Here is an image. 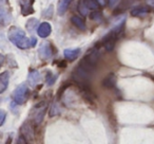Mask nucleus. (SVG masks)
<instances>
[{
  "mask_svg": "<svg viewBox=\"0 0 154 144\" xmlns=\"http://www.w3.org/2000/svg\"><path fill=\"white\" fill-rule=\"evenodd\" d=\"M52 32V27L49 22H42L41 24H39L38 29H37V33L41 38H45L48 37Z\"/></svg>",
  "mask_w": 154,
  "mask_h": 144,
  "instance_id": "8",
  "label": "nucleus"
},
{
  "mask_svg": "<svg viewBox=\"0 0 154 144\" xmlns=\"http://www.w3.org/2000/svg\"><path fill=\"white\" fill-rule=\"evenodd\" d=\"M9 81H10V73L8 71H5L0 74V94L5 92V89L9 86Z\"/></svg>",
  "mask_w": 154,
  "mask_h": 144,
  "instance_id": "11",
  "label": "nucleus"
},
{
  "mask_svg": "<svg viewBox=\"0 0 154 144\" xmlns=\"http://www.w3.org/2000/svg\"><path fill=\"white\" fill-rule=\"evenodd\" d=\"M37 24H38V20L37 19H30L28 21V24H26V28H28V30L30 31V32H32Z\"/></svg>",
  "mask_w": 154,
  "mask_h": 144,
  "instance_id": "20",
  "label": "nucleus"
},
{
  "mask_svg": "<svg viewBox=\"0 0 154 144\" xmlns=\"http://www.w3.org/2000/svg\"><path fill=\"white\" fill-rule=\"evenodd\" d=\"M137 0H122L119 2V5L116 7V10L114 12V14H119L122 12L127 11L128 9H130L135 2H136Z\"/></svg>",
  "mask_w": 154,
  "mask_h": 144,
  "instance_id": "9",
  "label": "nucleus"
},
{
  "mask_svg": "<svg viewBox=\"0 0 154 144\" xmlns=\"http://www.w3.org/2000/svg\"><path fill=\"white\" fill-rule=\"evenodd\" d=\"M149 5H152V7H153V8H154V1H153V0H150V2H149Z\"/></svg>",
  "mask_w": 154,
  "mask_h": 144,
  "instance_id": "27",
  "label": "nucleus"
},
{
  "mask_svg": "<svg viewBox=\"0 0 154 144\" xmlns=\"http://www.w3.org/2000/svg\"><path fill=\"white\" fill-rule=\"evenodd\" d=\"M56 78L57 76L54 75L52 72H48V75H47V84L48 85H53L56 81Z\"/></svg>",
  "mask_w": 154,
  "mask_h": 144,
  "instance_id": "21",
  "label": "nucleus"
},
{
  "mask_svg": "<svg viewBox=\"0 0 154 144\" xmlns=\"http://www.w3.org/2000/svg\"><path fill=\"white\" fill-rule=\"evenodd\" d=\"M48 109V103L47 102H40V103L36 104L33 107L32 111H31V117H32V121L36 126L41 124L43 121L45 114Z\"/></svg>",
  "mask_w": 154,
  "mask_h": 144,
  "instance_id": "2",
  "label": "nucleus"
},
{
  "mask_svg": "<svg viewBox=\"0 0 154 144\" xmlns=\"http://www.w3.org/2000/svg\"><path fill=\"white\" fill-rule=\"evenodd\" d=\"M8 0H0V3H5V2H7Z\"/></svg>",
  "mask_w": 154,
  "mask_h": 144,
  "instance_id": "28",
  "label": "nucleus"
},
{
  "mask_svg": "<svg viewBox=\"0 0 154 144\" xmlns=\"http://www.w3.org/2000/svg\"><path fill=\"white\" fill-rule=\"evenodd\" d=\"M63 54L66 59L72 62V60H75L78 57V55L80 54V49H66Z\"/></svg>",
  "mask_w": 154,
  "mask_h": 144,
  "instance_id": "12",
  "label": "nucleus"
},
{
  "mask_svg": "<svg viewBox=\"0 0 154 144\" xmlns=\"http://www.w3.org/2000/svg\"><path fill=\"white\" fill-rule=\"evenodd\" d=\"M115 84H116V78L113 73L108 74L103 81V85L106 88H113V87H115Z\"/></svg>",
  "mask_w": 154,
  "mask_h": 144,
  "instance_id": "13",
  "label": "nucleus"
},
{
  "mask_svg": "<svg viewBox=\"0 0 154 144\" xmlns=\"http://www.w3.org/2000/svg\"><path fill=\"white\" fill-rule=\"evenodd\" d=\"M28 80H29V83H30L32 86H35V85L40 81V74H39V72L37 70H33V71H31L30 74H29Z\"/></svg>",
  "mask_w": 154,
  "mask_h": 144,
  "instance_id": "16",
  "label": "nucleus"
},
{
  "mask_svg": "<svg viewBox=\"0 0 154 144\" xmlns=\"http://www.w3.org/2000/svg\"><path fill=\"white\" fill-rule=\"evenodd\" d=\"M12 20V15L10 11L5 8L0 7V24L3 27L8 26Z\"/></svg>",
  "mask_w": 154,
  "mask_h": 144,
  "instance_id": "7",
  "label": "nucleus"
},
{
  "mask_svg": "<svg viewBox=\"0 0 154 144\" xmlns=\"http://www.w3.org/2000/svg\"><path fill=\"white\" fill-rule=\"evenodd\" d=\"M77 10H78V12L80 13V15L84 16V17L89 15V9H88V7H87L86 2H85V0H80L79 2H78Z\"/></svg>",
  "mask_w": 154,
  "mask_h": 144,
  "instance_id": "17",
  "label": "nucleus"
},
{
  "mask_svg": "<svg viewBox=\"0 0 154 144\" xmlns=\"http://www.w3.org/2000/svg\"><path fill=\"white\" fill-rule=\"evenodd\" d=\"M73 0H59L58 2V15H63L69 9Z\"/></svg>",
  "mask_w": 154,
  "mask_h": 144,
  "instance_id": "14",
  "label": "nucleus"
},
{
  "mask_svg": "<svg viewBox=\"0 0 154 144\" xmlns=\"http://www.w3.org/2000/svg\"><path fill=\"white\" fill-rule=\"evenodd\" d=\"M71 21H72V24H74L75 27H77V28L79 29V30H86V24H85V20L82 19V17H79V16H72V18H71Z\"/></svg>",
  "mask_w": 154,
  "mask_h": 144,
  "instance_id": "15",
  "label": "nucleus"
},
{
  "mask_svg": "<svg viewBox=\"0 0 154 144\" xmlns=\"http://www.w3.org/2000/svg\"><path fill=\"white\" fill-rule=\"evenodd\" d=\"M20 133L26 141H33V139H34V130H33V126L31 123H23L21 128H20Z\"/></svg>",
  "mask_w": 154,
  "mask_h": 144,
  "instance_id": "4",
  "label": "nucleus"
},
{
  "mask_svg": "<svg viewBox=\"0 0 154 144\" xmlns=\"http://www.w3.org/2000/svg\"><path fill=\"white\" fill-rule=\"evenodd\" d=\"M60 114V107L58 103H53L50 107V117H55Z\"/></svg>",
  "mask_w": 154,
  "mask_h": 144,
  "instance_id": "19",
  "label": "nucleus"
},
{
  "mask_svg": "<svg viewBox=\"0 0 154 144\" xmlns=\"http://www.w3.org/2000/svg\"><path fill=\"white\" fill-rule=\"evenodd\" d=\"M20 7H21V14L23 16H28L34 12L33 3L34 0H19Z\"/></svg>",
  "mask_w": 154,
  "mask_h": 144,
  "instance_id": "5",
  "label": "nucleus"
},
{
  "mask_svg": "<svg viewBox=\"0 0 154 144\" xmlns=\"http://www.w3.org/2000/svg\"><path fill=\"white\" fill-rule=\"evenodd\" d=\"M53 54V51H52V47L50 45V43H43L42 45L39 48V56L42 59H48L50 58Z\"/></svg>",
  "mask_w": 154,
  "mask_h": 144,
  "instance_id": "6",
  "label": "nucleus"
},
{
  "mask_svg": "<svg viewBox=\"0 0 154 144\" xmlns=\"http://www.w3.org/2000/svg\"><path fill=\"white\" fill-rule=\"evenodd\" d=\"M5 62V56L2 54H0V67L2 66V64Z\"/></svg>",
  "mask_w": 154,
  "mask_h": 144,
  "instance_id": "25",
  "label": "nucleus"
},
{
  "mask_svg": "<svg viewBox=\"0 0 154 144\" xmlns=\"http://www.w3.org/2000/svg\"><path fill=\"white\" fill-rule=\"evenodd\" d=\"M9 39L19 49H29L35 47L37 39L35 37H28L23 30L18 27H12L9 30Z\"/></svg>",
  "mask_w": 154,
  "mask_h": 144,
  "instance_id": "1",
  "label": "nucleus"
},
{
  "mask_svg": "<svg viewBox=\"0 0 154 144\" xmlns=\"http://www.w3.org/2000/svg\"><path fill=\"white\" fill-rule=\"evenodd\" d=\"M97 1H98V3L100 5V7L106 5V3H107V0H97Z\"/></svg>",
  "mask_w": 154,
  "mask_h": 144,
  "instance_id": "26",
  "label": "nucleus"
},
{
  "mask_svg": "<svg viewBox=\"0 0 154 144\" xmlns=\"http://www.w3.org/2000/svg\"><path fill=\"white\" fill-rule=\"evenodd\" d=\"M150 8L147 7V5H139V7H136L131 11V15L134 16V17H143L147 14L150 13Z\"/></svg>",
  "mask_w": 154,
  "mask_h": 144,
  "instance_id": "10",
  "label": "nucleus"
},
{
  "mask_svg": "<svg viewBox=\"0 0 154 144\" xmlns=\"http://www.w3.org/2000/svg\"><path fill=\"white\" fill-rule=\"evenodd\" d=\"M29 93H30V91H29V88L26 84L19 85L13 92L14 102L18 105H22L29 99Z\"/></svg>",
  "mask_w": 154,
  "mask_h": 144,
  "instance_id": "3",
  "label": "nucleus"
},
{
  "mask_svg": "<svg viewBox=\"0 0 154 144\" xmlns=\"http://www.w3.org/2000/svg\"><path fill=\"white\" fill-rule=\"evenodd\" d=\"M5 118H7V112L3 109H0V126H2L3 123L5 121Z\"/></svg>",
  "mask_w": 154,
  "mask_h": 144,
  "instance_id": "23",
  "label": "nucleus"
},
{
  "mask_svg": "<svg viewBox=\"0 0 154 144\" xmlns=\"http://www.w3.org/2000/svg\"><path fill=\"white\" fill-rule=\"evenodd\" d=\"M90 17H91V19H93V20H101L103 15H101V13L99 11H93L92 13L90 14Z\"/></svg>",
  "mask_w": 154,
  "mask_h": 144,
  "instance_id": "22",
  "label": "nucleus"
},
{
  "mask_svg": "<svg viewBox=\"0 0 154 144\" xmlns=\"http://www.w3.org/2000/svg\"><path fill=\"white\" fill-rule=\"evenodd\" d=\"M16 144H28V141H26V139H24L23 137H22L21 135L18 137V139H17V142H16Z\"/></svg>",
  "mask_w": 154,
  "mask_h": 144,
  "instance_id": "24",
  "label": "nucleus"
},
{
  "mask_svg": "<svg viewBox=\"0 0 154 144\" xmlns=\"http://www.w3.org/2000/svg\"><path fill=\"white\" fill-rule=\"evenodd\" d=\"M87 7L89 10H93V11H98L100 9V5L98 3L97 0H85Z\"/></svg>",
  "mask_w": 154,
  "mask_h": 144,
  "instance_id": "18",
  "label": "nucleus"
}]
</instances>
